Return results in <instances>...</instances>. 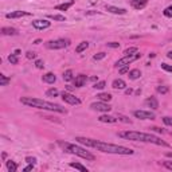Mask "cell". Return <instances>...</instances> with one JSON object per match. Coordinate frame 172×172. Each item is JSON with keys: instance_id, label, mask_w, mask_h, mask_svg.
<instances>
[{"instance_id": "bcb514c9", "label": "cell", "mask_w": 172, "mask_h": 172, "mask_svg": "<svg viewBox=\"0 0 172 172\" xmlns=\"http://www.w3.org/2000/svg\"><path fill=\"white\" fill-rule=\"evenodd\" d=\"M152 130H155V132H157V133H164V129H162V128H157V126H153V128H151Z\"/></svg>"}, {"instance_id": "681fc988", "label": "cell", "mask_w": 172, "mask_h": 172, "mask_svg": "<svg viewBox=\"0 0 172 172\" xmlns=\"http://www.w3.org/2000/svg\"><path fill=\"white\" fill-rule=\"evenodd\" d=\"M167 57H168V58H170V59H172V51H168Z\"/></svg>"}, {"instance_id": "816d5d0a", "label": "cell", "mask_w": 172, "mask_h": 172, "mask_svg": "<svg viewBox=\"0 0 172 172\" xmlns=\"http://www.w3.org/2000/svg\"><path fill=\"white\" fill-rule=\"evenodd\" d=\"M165 156H167V157H172V152H167V153H165Z\"/></svg>"}, {"instance_id": "f35d334b", "label": "cell", "mask_w": 172, "mask_h": 172, "mask_svg": "<svg viewBox=\"0 0 172 172\" xmlns=\"http://www.w3.org/2000/svg\"><path fill=\"white\" fill-rule=\"evenodd\" d=\"M160 66H162L163 70L168 71V73H172V66H171V65H167V63H162Z\"/></svg>"}, {"instance_id": "f6af8a7d", "label": "cell", "mask_w": 172, "mask_h": 172, "mask_svg": "<svg viewBox=\"0 0 172 172\" xmlns=\"http://www.w3.org/2000/svg\"><path fill=\"white\" fill-rule=\"evenodd\" d=\"M85 15H99L98 11H86Z\"/></svg>"}, {"instance_id": "8992f818", "label": "cell", "mask_w": 172, "mask_h": 172, "mask_svg": "<svg viewBox=\"0 0 172 172\" xmlns=\"http://www.w3.org/2000/svg\"><path fill=\"white\" fill-rule=\"evenodd\" d=\"M69 40L67 39H55V40H49V42L44 43V46L49 50H61L65 49V47L69 46Z\"/></svg>"}, {"instance_id": "ee69618b", "label": "cell", "mask_w": 172, "mask_h": 172, "mask_svg": "<svg viewBox=\"0 0 172 172\" xmlns=\"http://www.w3.org/2000/svg\"><path fill=\"white\" fill-rule=\"evenodd\" d=\"M163 165H164L165 168H168V170L172 171V162H164L163 163Z\"/></svg>"}, {"instance_id": "d590c367", "label": "cell", "mask_w": 172, "mask_h": 172, "mask_svg": "<svg viewBox=\"0 0 172 172\" xmlns=\"http://www.w3.org/2000/svg\"><path fill=\"white\" fill-rule=\"evenodd\" d=\"M105 57H106V54H105V52H98V54L93 55V59L94 61H101V59H104Z\"/></svg>"}, {"instance_id": "8fae6325", "label": "cell", "mask_w": 172, "mask_h": 172, "mask_svg": "<svg viewBox=\"0 0 172 172\" xmlns=\"http://www.w3.org/2000/svg\"><path fill=\"white\" fill-rule=\"evenodd\" d=\"M147 4H148V0H130V7L137 11L145 8Z\"/></svg>"}, {"instance_id": "4dcf8cb0", "label": "cell", "mask_w": 172, "mask_h": 172, "mask_svg": "<svg viewBox=\"0 0 172 172\" xmlns=\"http://www.w3.org/2000/svg\"><path fill=\"white\" fill-rule=\"evenodd\" d=\"M8 62H10L11 65H18V63H19L18 55H15V54H11V55H8Z\"/></svg>"}, {"instance_id": "f907efd6", "label": "cell", "mask_w": 172, "mask_h": 172, "mask_svg": "<svg viewBox=\"0 0 172 172\" xmlns=\"http://www.w3.org/2000/svg\"><path fill=\"white\" fill-rule=\"evenodd\" d=\"M20 52H22V51L18 49V50H15V52H13V54H15V55H19V54H20Z\"/></svg>"}, {"instance_id": "cb8c5ba5", "label": "cell", "mask_w": 172, "mask_h": 172, "mask_svg": "<svg viewBox=\"0 0 172 172\" xmlns=\"http://www.w3.org/2000/svg\"><path fill=\"white\" fill-rule=\"evenodd\" d=\"M73 3H74V1L63 3V4H58V5H55V10H57V11H66V10H69V8L73 5Z\"/></svg>"}, {"instance_id": "6da1fadb", "label": "cell", "mask_w": 172, "mask_h": 172, "mask_svg": "<svg viewBox=\"0 0 172 172\" xmlns=\"http://www.w3.org/2000/svg\"><path fill=\"white\" fill-rule=\"evenodd\" d=\"M76 141L85 147L89 148H96L97 151H101L104 153H113V155H133V151L130 148L123 145H116V144H108L104 141H98L94 140V138H89V137H81V136H77Z\"/></svg>"}, {"instance_id": "e0dca14e", "label": "cell", "mask_w": 172, "mask_h": 172, "mask_svg": "<svg viewBox=\"0 0 172 172\" xmlns=\"http://www.w3.org/2000/svg\"><path fill=\"white\" fill-rule=\"evenodd\" d=\"M112 87L116 89V90H123V89L126 87V84H125V81H124V79L117 78V79H114V81L112 82Z\"/></svg>"}, {"instance_id": "7dc6e473", "label": "cell", "mask_w": 172, "mask_h": 172, "mask_svg": "<svg viewBox=\"0 0 172 172\" xmlns=\"http://www.w3.org/2000/svg\"><path fill=\"white\" fill-rule=\"evenodd\" d=\"M31 170H34V164H30V165H27V167L26 168H24V170L23 171H31Z\"/></svg>"}, {"instance_id": "603a6c76", "label": "cell", "mask_w": 172, "mask_h": 172, "mask_svg": "<svg viewBox=\"0 0 172 172\" xmlns=\"http://www.w3.org/2000/svg\"><path fill=\"white\" fill-rule=\"evenodd\" d=\"M97 98H98L99 101L109 102L110 99H112V94H109V93H99L98 96H97Z\"/></svg>"}, {"instance_id": "ba28073f", "label": "cell", "mask_w": 172, "mask_h": 172, "mask_svg": "<svg viewBox=\"0 0 172 172\" xmlns=\"http://www.w3.org/2000/svg\"><path fill=\"white\" fill-rule=\"evenodd\" d=\"M61 97H62L63 101L69 105H79L81 104V99H79L78 97L73 96L71 93H69V91H63V93L61 94Z\"/></svg>"}, {"instance_id": "d6986e66", "label": "cell", "mask_w": 172, "mask_h": 172, "mask_svg": "<svg viewBox=\"0 0 172 172\" xmlns=\"http://www.w3.org/2000/svg\"><path fill=\"white\" fill-rule=\"evenodd\" d=\"M3 35H18V30L13 27H3L1 28Z\"/></svg>"}, {"instance_id": "ab89813d", "label": "cell", "mask_w": 172, "mask_h": 172, "mask_svg": "<svg viewBox=\"0 0 172 172\" xmlns=\"http://www.w3.org/2000/svg\"><path fill=\"white\" fill-rule=\"evenodd\" d=\"M26 163H28V164H37V157H31V156H27L26 157Z\"/></svg>"}, {"instance_id": "44dd1931", "label": "cell", "mask_w": 172, "mask_h": 172, "mask_svg": "<svg viewBox=\"0 0 172 172\" xmlns=\"http://www.w3.org/2000/svg\"><path fill=\"white\" fill-rule=\"evenodd\" d=\"M87 47H89V42H87V40H84V42H81L78 46L76 47V52H77V54H81V52H84Z\"/></svg>"}, {"instance_id": "3957f363", "label": "cell", "mask_w": 172, "mask_h": 172, "mask_svg": "<svg viewBox=\"0 0 172 172\" xmlns=\"http://www.w3.org/2000/svg\"><path fill=\"white\" fill-rule=\"evenodd\" d=\"M20 102L23 105L31 108H38V109H43V110H49V112H58V113H67V110L65 108H62L58 104H52L49 101H43L40 98H34V97H22Z\"/></svg>"}, {"instance_id": "f546056e", "label": "cell", "mask_w": 172, "mask_h": 172, "mask_svg": "<svg viewBox=\"0 0 172 172\" xmlns=\"http://www.w3.org/2000/svg\"><path fill=\"white\" fill-rule=\"evenodd\" d=\"M49 18L52 19V20H58V22H65L66 20L65 15H58V13H55V15H49Z\"/></svg>"}, {"instance_id": "ffe728a7", "label": "cell", "mask_w": 172, "mask_h": 172, "mask_svg": "<svg viewBox=\"0 0 172 172\" xmlns=\"http://www.w3.org/2000/svg\"><path fill=\"white\" fill-rule=\"evenodd\" d=\"M128 77H129V79H138L141 77V71L138 70V69H133V70H130L129 73H128Z\"/></svg>"}, {"instance_id": "e575fe53", "label": "cell", "mask_w": 172, "mask_h": 172, "mask_svg": "<svg viewBox=\"0 0 172 172\" xmlns=\"http://www.w3.org/2000/svg\"><path fill=\"white\" fill-rule=\"evenodd\" d=\"M117 118H118V121H123V123H125V124H132V120H129L126 116H123V114H118L117 116Z\"/></svg>"}, {"instance_id": "7a4b0ae2", "label": "cell", "mask_w": 172, "mask_h": 172, "mask_svg": "<svg viewBox=\"0 0 172 172\" xmlns=\"http://www.w3.org/2000/svg\"><path fill=\"white\" fill-rule=\"evenodd\" d=\"M118 137L124 138V140H130V141H141V143H151L155 145L160 147H170V144L165 143L160 137L151 133H143V132H132V130H125V132H118Z\"/></svg>"}, {"instance_id": "4316f807", "label": "cell", "mask_w": 172, "mask_h": 172, "mask_svg": "<svg viewBox=\"0 0 172 172\" xmlns=\"http://www.w3.org/2000/svg\"><path fill=\"white\" fill-rule=\"evenodd\" d=\"M11 82V78L5 77L4 74H0V86H7Z\"/></svg>"}, {"instance_id": "60d3db41", "label": "cell", "mask_w": 172, "mask_h": 172, "mask_svg": "<svg viewBox=\"0 0 172 172\" xmlns=\"http://www.w3.org/2000/svg\"><path fill=\"white\" fill-rule=\"evenodd\" d=\"M35 67H37V69H43L44 67V62L42 59H37V61H35Z\"/></svg>"}, {"instance_id": "7bdbcfd3", "label": "cell", "mask_w": 172, "mask_h": 172, "mask_svg": "<svg viewBox=\"0 0 172 172\" xmlns=\"http://www.w3.org/2000/svg\"><path fill=\"white\" fill-rule=\"evenodd\" d=\"M126 73H129V65L120 67V74H126Z\"/></svg>"}, {"instance_id": "74e56055", "label": "cell", "mask_w": 172, "mask_h": 172, "mask_svg": "<svg viewBox=\"0 0 172 172\" xmlns=\"http://www.w3.org/2000/svg\"><path fill=\"white\" fill-rule=\"evenodd\" d=\"M163 123H164L165 125H168V126H172V117H168V116L163 117Z\"/></svg>"}, {"instance_id": "f1b7e54d", "label": "cell", "mask_w": 172, "mask_h": 172, "mask_svg": "<svg viewBox=\"0 0 172 172\" xmlns=\"http://www.w3.org/2000/svg\"><path fill=\"white\" fill-rule=\"evenodd\" d=\"M156 90H157V93H160V94H167L168 91H170V87L165 85H160L156 87Z\"/></svg>"}, {"instance_id": "5b68a950", "label": "cell", "mask_w": 172, "mask_h": 172, "mask_svg": "<svg viewBox=\"0 0 172 172\" xmlns=\"http://www.w3.org/2000/svg\"><path fill=\"white\" fill-rule=\"evenodd\" d=\"M141 58V54L140 52H135V54H130V55H124L121 59H118L117 62H116V67H123V66H128V65H130L132 62H135V61H137V59H140Z\"/></svg>"}, {"instance_id": "ac0fdd59", "label": "cell", "mask_w": 172, "mask_h": 172, "mask_svg": "<svg viewBox=\"0 0 172 172\" xmlns=\"http://www.w3.org/2000/svg\"><path fill=\"white\" fill-rule=\"evenodd\" d=\"M42 81L46 82V84H54V82L57 81V77H55L54 73H46L42 77Z\"/></svg>"}, {"instance_id": "9a60e30c", "label": "cell", "mask_w": 172, "mask_h": 172, "mask_svg": "<svg viewBox=\"0 0 172 172\" xmlns=\"http://www.w3.org/2000/svg\"><path fill=\"white\" fill-rule=\"evenodd\" d=\"M106 11L108 12H112V13H116V15H125L126 13V10L125 8H120V7H114V5H106Z\"/></svg>"}, {"instance_id": "30bf717a", "label": "cell", "mask_w": 172, "mask_h": 172, "mask_svg": "<svg viewBox=\"0 0 172 172\" xmlns=\"http://www.w3.org/2000/svg\"><path fill=\"white\" fill-rule=\"evenodd\" d=\"M51 26V22H49L47 19H37L32 22V27L37 30H46Z\"/></svg>"}, {"instance_id": "83f0119b", "label": "cell", "mask_w": 172, "mask_h": 172, "mask_svg": "<svg viewBox=\"0 0 172 172\" xmlns=\"http://www.w3.org/2000/svg\"><path fill=\"white\" fill-rule=\"evenodd\" d=\"M58 94H59V91H58V89H55V87H51L46 91L47 97H58Z\"/></svg>"}, {"instance_id": "277c9868", "label": "cell", "mask_w": 172, "mask_h": 172, "mask_svg": "<svg viewBox=\"0 0 172 172\" xmlns=\"http://www.w3.org/2000/svg\"><path fill=\"white\" fill-rule=\"evenodd\" d=\"M58 144H59L66 152H69V153H73V155H76V156L82 157V159H85V160H90V162L96 160V156H94L93 153H90L89 151H86L85 148H82V147H78V145H76V144H70V143H63V141H58Z\"/></svg>"}, {"instance_id": "d6a6232c", "label": "cell", "mask_w": 172, "mask_h": 172, "mask_svg": "<svg viewBox=\"0 0 172 172\" xmlns=\"http://www.w3.org/2000/svg\"><path fill=\"white\" fill-rule=\"evenodd\" d=\"M163 15H164L165 18H172V5H168L167 8H164Z\"/></svg>"}, {"instance_id": "c3c4849f", "label": "cell", "mask_w": 172, "mask_h": 172, "mask_svg": "<svg viewBox=\"0 0 172 172\" xmlns=\"http://www.w3.org/2000/svg\"><path fill=\"white\" fill-rule=\"evenodd\" d=\"M125 93H126V94H128V96H129V94H132V93H133V90H132V89L129 87V89H126V90H125Z\"/></svg>"}, {"instance_id": "836d02e7", "label": "cell", "mask_w": 172, "mask_h": 172, "mask_svg": "<svg viewBox=\"0 0 172 172\" xmlns=\"http://www.w3.org/2000/svg\"><path fill=\"white\" fill-rule=\"evenodd\" d=\"M138 49L137 47H128V49L124 51V55H130V54H135V52H137Z\"/></svg>"}, {"instance_id": "b9f144b4", "label": "cell", "mask_w": 172, "mask_h": 172, "mask_svg": "<svg viewBox=\"0 0 172 172\" xmlns=\"http://www.w3.org/2000/svg\"><path fill=\"white\" fill-rule=\"evenodd\" d=\"M26 58H27V59H35V58H37V54H35L34 51H27L26 52Z\"/></svg>"}, {"instance_id": "2e32d148", "label": "cell", "mask_w": 172, "mask_h": 172, "mask_svg": "<svg viewBox=\"0 0 172 172\" xmlns=\"http://www.w3.org/2000/svg\"><path fill=\"white\" fill-rule=\"evenodd\" d=\"M99 123H108V124H114L118 121L117 117H113V116H108V114H102L98 117Z\"/></svg>"}, {"instance_id": "5bb4252c", "label": "cell", "mask_w": 172, "mask_h": 172, "mask_svg": "<svg viewBox=\"0 0 172 172\" xmlns=\"http://www.w3.org/2000/svg\"><path fill=\"white\" fill-rule=\"evenodd\" d=\"M31 13L26 12V11H13V12H10L5 15L7 19H16V18H22V16H30Z\"/></svg>"}, {"instance_id": "f5cc1de1", "label": "cell", "mask_w": 172, "mask_h": 172, "mask_svg": "<svg viewBox=\"0 0 172 172\" xmlns=\"http://www.w3.org/2000/svg\"><path fill=\"white\" fill-rule=\"evenodd\" d=\"M39 43H42V40H40V39H37V40L34 42V44H39Z\"/></svg>"}, {"instance_id": "52a82bcc", "label": "cell", "mask_w": 172, "mask_h": 172, "mask_svg": "<svg viewBox=\"0 0 172 172\" xmlns=\"http://www.w3.org/2000/svg\"><path fill=\"white\" fill-rule=\"evenodd\" d=\"M90 109L93 110H97V112H104V113H108L112 110V106H110L108 102H104V101H98V102H93L90 104Z\"/></svg>"}, {"instance_id": "9c48e42d", "label": "cell", "mask_w": 172, "mask_h": 172, "mask_svg": "<svg viewBox=\"0 0 172 172\" xmlns=\"http://www.w3.org/2000/svg\"><path fill=\"white\" fill-rule=\"evenodd\" d=\"M133 116L136 118H140V120H153L156 116L153 112H149V110H135Z\"/></svg>"}, {"instance_id": "8d00e7d4", "label": "cell", "mask_w": 172, "mask_h": 172, "mask_svg": "<svg viewBox=\"0 0 172 172\" xmlns=\"http://www.w3.org/2000/svg\"><path fill=\"white\" fill-rule=\"evenodd\" d=\"M106 47H109V49H118V47H120V43L118 42H108Z\"/></svg>"}, {"instance_id": "484cf974", "label": "cell", "mask_w": 172, "mask_h": 172, "mask_svg": "<svg viewBox=\"0 0 172 172\" xmlns=\"http://www.w3.org/2000/svg\"><path fill=\"white\" fill-rule=\"evenodd\" d=\"M70 167L76 168V170H79V171H82V172H87V168H86L85 165L79 164V163H70Z\"/></svg>"}, {"instance_id": "7c38bea8", "label": "cell", "mask_w": 172, "mask_h": 172, "mask_svg": "<svg viewBox=\"0 0 172 172\" xmlns=\"http://www.w3.org/2000/svg\"><path fill=\"white\" fill-rule=\"evenodd\" d=\"M144 104H145V106L151 108V109H153V110L159 109V101H157L156 97H148V98L144 101Z\"/></svg>"}, {"instance_id": "d4e9b609", "label": "cell", "mask_w": 172, "mask_h": 172, "mask_svg": "<svg viewBox=\"0 0 172 172\" xmlns=\"http://www.w3.org/2000/svg\"><path fill=\"white\" fill-rule=\"evenodd\" d=\"M74 79V77H73V70H66L65 73H63V81H66V82H70V81H73Z\"/></svg>"}, {"instance_id": "7402d4cb", "label": "cell", "mask_w": 172, "mask_h": 172, "mask_svg": "<svg viewBox=\"0 0 172 172\" xmlns=\"http://www.w3.org/2000/svg\"><path fill=\"white\" fill-rule=\"evenodd\" d=\"M5 165H7V170L10 172H15L18 170V164H16L13 160H8V162H5Z\"/></svg>"}, {"instance_id": "1f68e13d", "label": "cell", "mask_w": 172, "mask_h": 172, "mask_svg": "<svg viewBox=\"0 0 172 172\" xmlns=\"http://www.w3.org/2000/svg\"><path fill=\"white\" fill-rule=\"evenodd\" d=\"M105 86H106V82H105V81H98V82L94 84L93 87L97 89V90H102V89H105Z\"/></svg>"}, {"instance_id": "4fadbf2b", "label": "cell", "mask_w": 172, "mask_h": 172, "mask_svg": "<svg viewBox=\"0 0 172 172\" xmlns=\"http://www.w3.org/2000/svg\"><path fill=\"white\" fill-rule=\"evenodd\" d=\"M86 82H87V77L85 74H79L74 78V86L76 87H82V86L86 85Z\"/></svg>"}]
</instances>
